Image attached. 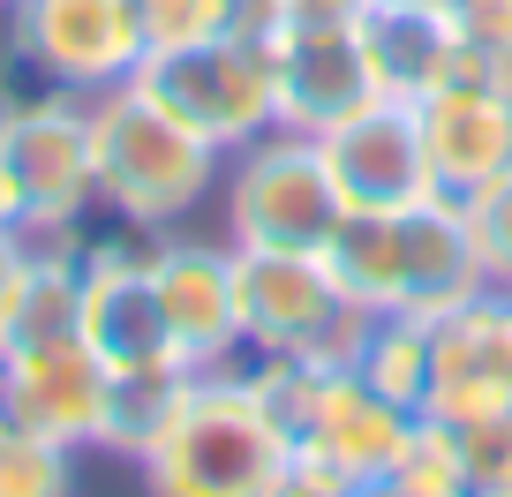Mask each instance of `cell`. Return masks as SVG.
Returning a JSON list of instances; mask_svg holds the SVG:
<instances>
[{
	"label": "cell",
	"mask_w": 512,
	"mask_h": 497,
	"mask_svg": "<svg viewBox=\"0 0 512 497\" xmlns=\"http://www.w3.org/2000/svg\"><path fill=\"white\" fill-rule=\"evenodd\" d=\"M324 264H332L339 294L362 302L369 317H445L490 287L467 211L452 196H430L407 211H347Z\"/></svg>",
	"instance_id": "obj_1"
},
{
	"label": "cell",
	"mask_w": 512,
	"mask_h": 497,
	"mask_svg": "<svg viewBox=\"0 0 512 497\" xmlns=\"http://www.w3.org/2000/svg\"><path fill=\"white\" fill-rule=\"evenodd\" d=\"M91 166H98V211L144 234H174L189 211L211 204L226 174V151L189 136L174 113H159L136 83L91 98Z\"/></svg>",
	"instance_id": "obj_2"
},
{
	"label": "cell",
	"mask_w": 512,
	"mask_h": 497,
	"mask_svg": "<svg viewBox=\"0 0 512 497\" xmlns=\"http://www.w3.org/2000/svg\"><path fill=\"white\" fill-rule=\"evenodd\" d=\"M287 460L294 445L256 415L234 362V369H196L181 407L166 415V430L151 437L136 467H144L151 497H272Z\"/></svg>",
	"instance_id": "obj_3"
},
{
	"label": "cell",
	"mask_w": 512,
	"mask_h": 497,
	"mask_svg": "<svg viewBox=\"0 0 512 497\" xmlns=\"http://www.w3.org/2000/svg\"><path fill=\"white\" fill-rule=\"evenodd\" d=\"M219 196H226V241L256 249V257H324L347 219L317 136L302 129H272L241 144L219 174Z\"/></svg>",
	"instance_id": "obj_4"
},
{
	"label": "cell",
	"mask_w": 512,
	"mask_h": 497,
	"mask_svg": "<svg viewBox=\"0 0 512 497\" xmlns=\"http://www.w3.org/2000/svg\"><path fill=\"white\" fill-rule=\"evenodd\" d=\"M136 91L159 113H174L189 136H204L211 151L234 159L241 144L279 129V91H272V53L256 31H226L204 46H174V53H144L136 61Z\"/></svg>",
	"instance_id": "obj_5"
},
{
	"label": "cell",
	"mask_w": 512,
	"mask_h": 497,
	"mask_svg": "<svg viewBox=\"0 0 512 497\" xmlns=\"http://www.w3.org/2000/svg\"><path fill=\"white\" fill-rule=\"evenodd\" d=\"M241 287V339L249 354H294L309 369H354L369 339V309L347 302L324 257H256L234 249Z\"/></svg>",
	"instance_id": "obj_6"
},
{
	"label": "cell",
	"mask_w": 512,
	"mask_h": 497,
	"mask_svg": "<svg viewBox=\"0 0 512 497\" xmlns=\"http://www.w3.org/2000/svg\"><path fill=\"white\" fill-rule=\"evenodd\" d=\"M0 166L16 181L23 234H68L98 211V166H91V98H16L0 106Z\"/></svg>",
	"instance_id": "obj_7"
},
{
	"label": "cell",
	"mask_w": 512,
	"mask_h": 497,
	"mask_svg": "<svg viewBox=\"0 0 512 497\" xmlns=\"http://www.w3.org/2000/svg\"><path fill=\"white\" fill-rule=\"evenodd\" d=\"M151 241L144 226L113 234H83V309H76V339L98 354V369H181L174 339H166V309L151 287Z\"/></svg>",
	"instance_id": "obj_8"
},
{
	"label": "cell",
	"mask_w": 512,
	"mask_h": 497,
	"mask_svg": "<svg viewBox=\"0 0 512 497\" xmlns=\"http://www.w3.org/2000/svg\"><path fill=\"white\" fill-rule=\"evenodd\" d=\"M8 46L68 98L121 91L144 61V23L136 0H16L8 8Z\"/></svg>",
	"instance_id": "obj_9"
},
{
	"label": "cell",
	"mask_w": 512,
	"mask_h": 497,
	"mask_svg": "<svg viewBox=\"0 0 512 497\" xmlns=\"http://www.w3.org/2000/svg\"><path fill=\"white\" fill-rule=\"evenodd\" d=\"M272 53V91H279V129L324 136L384 98L377 68L362 53L354 23H249Z\"/></svg>",
	"instance_id": "obj_10"
},
{
	"label": "cell",
	"mask_w": 512,
	"mask_h": 497,
	"mask_svg": "<svg viewBox=\"0 0 512 497\" xmlns=\"http://www.w3.org/2000/svg\"><path fill=\"white\" fill-rule=\"evenodd\" d=\"M430 422L475 430L512 415V294L482 287L475 302L430 317Z\"/></svg>",
	"instance_id": "obj_11"
},
{
	"label": "cell",
	"mask_w": 512,
	"mask_h": 497,
	"mask_svg": "<svg viewBox=\"0 0 512 497\" xmlns=\"http://www.w3.org/2000/svg\"><path fill=\"white\" fill-rule=\"evenodd\" d=\"M151 287L166 309V339H174L181 369H234L249 354L241 339V287H234V241H151Z\"/></svg>",
	"instance_id": "obj_12"
},
{
	"label": "cell",
	"mask_w": 512,
	"mask_h": 497,
	"mask_svg": "<svg viewBox=\"0 0 512 497\" xmlns=\"http://www.w3.org/2000/svg\"><path fill=\"white\" fill-rule=\"evenodd\" d=\"M317 151H324V174H332L347 211H407V204H430L437 196L430 151H422V121L400 98H377L369 113L324 129Z\"/></svg>",
	"instance_id": "obj_13"
},
{
	"label": "cell",
	"mask_w": 512,
	"mask_h": 497,
	"mask_svg": "<svg viewBox=\"0 0 512 497\" xmlns=\"http://www.w3.org/2000/svg\"><path fill=\"white\" fill-rule=\"evenodd\" d=\"M98 407H106V369L83 339H53V347L0 354V415L23 430L53 437V445L91 452Z\"/></svg>",
	"instance_id": "obj_14"
},
{
	"label": "cell",
	"mask_w": 512,
	"mask_h": 497,
	"mask_svg": "<svg viewBox=\"0 0 512 497\" xmlns=\"http://www.w3.org/2000/svg\"><path fill=\"white\" fill-rule=\"evenodd\" d=\"M422 121V151H430L437 196H475L482 181H497L512 166V91L497 83H445V91L415 98Z\"/></svg>",
	"instance_id": "obj_15"
},
{
	"label": "cell",
	"mask_w": 512,
	"mask_h": 497,
	"mask_svg": "<svg viewBox=\"0 0 512 497\" xmlns=\"http://www.w3.org/2000/svg\"><path fill=\"white\" fill-rule=\"evenodd\" d=\"M415 430H422V415H407L400 400H384L354 369H339L332 385H324V407H317V422H309V437L294 452H324L354 490H369V482H392L407 467Z\"/></svg>",
	"instance_id": "obj_16"
},
{
	"label": "cell",
	"mask_w": 512,
	"mask_h": 497,
	"mask_svg": "<svg viewBox=\"0 0 512 497\" xmlns=\"http://www.w3.org/2000/svg\"><path fill=\"white\" fill-rule=\"evenodd\" d=\"M354 31H362V53L377 68L384 98H415L460 83V38H452V16H430V8H407V0H362L354 8Z\"/></svg>",
	"instance_id": "obj_17"
},
{
	"label": "cell",
	"mask_w": 512,
	"mask_h": 497,
	"mask_svg": "<svg viewBox=\"0 0 512 497\" xmlns=\"http://www.w3.org/2000/svg\"><path fill=\"white\" fill-rule=\"evenodd\" d=\"M196 369H106V407H98V437L91 452L113 460H144L151 437L166 430V415L181 407Z\"/></svg>",
	"instance_id": "obj_18"
},
{
	"label": "cell",
	"mask_w": 512,
	"mask_h": 497,
	"mask_svg": "<svg viewBox=\"0 0 512 497\" xmlns=\"http://www.w3.org/2000/svg\"><path fill=\"white\" fill-rule=\"evenodd\" d=\"M354 377L377 385L384 400H400L407 415H422L430 407V317H369Z\"/></svg>",
	"instance_id": "obj_19"
},
{
	"label": "cell",
	"mask_w": 512,
	"mask_h": 497,
	"mask_svg": "<svg viewBox=\"0 0 512 497\" xmlns=\"http://www.w3.org/2000/svg\"><path fill=\"white\" fill-rule=\"evenodd\" d=\"M241 385H249L256 415L272 422L287 445H302L309 422H317V407H324L332 369H309V362H294V354H241Z\"/></svg>",
	"instance_id": "obj_20"
},
{
	"label": "cell",
	"mask_w": 512,
	"mask_h": 497,
	"mask_svg": "<svg viewBox=\"0 0 512 497\" xmlns=\"http://www.w3.org/2000/svg\"><path fill=\"white\" fill-rule=\"evenodd\" d=\"M0 497H76V445L0 415Z\"/></svg>",
	"instance_id": "obj_21"
},
{
	"label": "cell",
	"mask_w": 512,
	"mask_h": 497,
	"mask_svg": "<svg viewBox=\"0 0 512 497\" xmlns=\"http://www.w3.org/2000/svg\"><path fill=\"white\" fill-rule=\"evenodd\" d=\"M136 23H144V53H174L249 31V0H136Z\"/></svg>",
	"instance_id": "obj_22"
},
{
	"label": "cell",
	"mask_w": 512,
	"mask_h": 497,
	"mask_svg": "<svg viewBox=\"0 0 512 497\" xmlns=\"http://www.w3.org/2000/svg\"><path fill=\"white\" fill-rule=\"evenodd\" d=\"M452 38H460V76L512 91V0H460L452 8Z\"/></svg>",
	"instance_id": "obj_23"
},
{
	"label": "cell",
	"mask_w": 512,
	"mask_h": 497,
	"mask_svg": "<svg viewBox=\"0 0 512 497\" xmlns=\"http://www.w3.org/2000/svg\"><path fill=\"white\" fill-rule=\"evenodd\" d=\"M460 211H467V234H475L482 279L497 294H512V166L497 181H482L475 196H460Z\"/></svg>",
	"instance_id": "obj_24"
},
{
	"label": "cell",
	"mask_w": 512,
	"mask_h": 497,
	"mask_svg": "<svg viewBox=\"0 0 512 497\" xmlns=\"http://www.w3.org/2000/svg\"><path fill=\"white\" fill-rule=\"evenodd\" d=\"M460 452H467V497H512V415L460 430Z\"/></svg>",
	"instance_id": "obj_25"
},
{
	"label": "cell",
	"mask_w": 512,
	"mask_h": 497,
	"mask_svg": "<svg viewBox=\"0 0 512 497\" xmlns=\"http://www.w3.org/2000/svg\"><path fill=\"white\" fill-rule=\"evenodd\" d=\"M272 497H354V482L339 475L324 452H294L287 460V475H279V490Z\"/></svg>",
	"instance_id": "obj_26"
},
{
	"label": "cell",
	"mask_w": 512,
	"mask_h": 497,
	"mask_svg": "<svg viewBox=\"0 0 512 497\" xmlns=\"http://www.w3.org/2000/svg\"><path fill=\"white\" fill-rule=\"evenodd\" d=\"M354 497H430V490H415V482L392 475V482H369V490H354Z\"/></svg>",
	"instance_id": "obj_27"
},
{
	"label": "cell",
	"mask_w": 512,
	"mask_h": 497,
	"mask_svg": "<svg viewBox=\"0 0 512 497\" xmlns=\"http://www.w3.org/2000/svg\"><path fill=\"white\" fill-rule=\"evenodd\" d=\"M407 8H430V16H452V8H460V0H407Z\"/></svg>",
	"instance_id": "obj_28"
},
{
	"label": "cell",
	"mask_w": 512,
	"mask_h": 497,
	"mask_svg": "<svg viewBox=\"0 0 512 497\" xmlns=\"http://www.w3.org/2000/svg\"><path fill=\"white\" fill-rule=\"evenodd\" d=\"M8 8H16V0H0V16H8Z\"/></svg>",
	"instance_id": "obj_29"
}]
</instances>
